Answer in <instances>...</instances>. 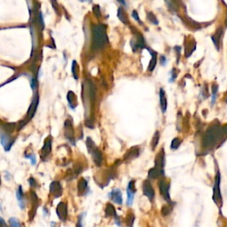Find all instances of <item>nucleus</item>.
<instances>
[{"instance_id":"nucleus-1","label":"nucleus","mask_w":227,"mask_h":227,"mask_svg":"<svg viewBox=\"0 0 227 227\" xmlns=\"http://www.w3.org/2000/svg\"><path fill=\"white\" fill-rule=\"evenodd\" d=\"M227 137V124H212L201 138V146L206 151H211L216 145H221Z\"/></svg>"},{"instance_id":"nucleus-2","label":"nucleus","mask_w":227,"mask_h":227,"mask_svg":"<svg viewBox=\"0 0 227 227\" xmlns=\"http://www.w3.org/2000/svg\"><path fill=\"white\" fill-rule=\"evenodd\" d=\"M108 43L107 31L103 25H95L93 29V49L99 51L104 48Z\"/></svg>"},{"instance_id":"nucleus-3","label":"nucleus","mask_w":227,"mask_h":227,"mask_svg":"<svg viewBox=\"0 0 227 227\" xmlns=\"http://www.w3.org/2000/svg\"><path fill=\"white\" fill-rule=\"evenodd\" d=\"M164 166H165V152L164 148H162L155 157V167L148 171V177L150 179H156L161 176H164Z\"/></svg>"},{"instance_id":"nucleus-4","label":"nucleus","mask_w":227,"mask_h":227,"mask_svg":"<svg viewBox=\"0 0 227 227\" xmlns=\"http://www.w3.org/2000/svg\"><path fill=\"white\" fill-rule=\"evenodd\" d=\"M86 146L88 153L92 155L93 162L98 167H100L102 165L104 161L102 152L99 149V147L95 145L94 141L91 138H87L86 139Z\"/></svg>"},{"instance_id":"nucleus-5","label":"nucleus","mask_w":227,"mask_h":227,"mask_svg":"<svg viewBox=\"0 0 227 227\" xmlns=\"http://www.w3.org/2000/svg\"><path fill=\"white\" fill-rule=\"evenodd\" d=\"M159 191L161 195L162 196V198L165 200L169 204H172V201L170 199V195H169V187H170V183L168 182L165 178H162L160 179L159 183Z\"/></svg>"},{"instance_id":"nucleus-6","label":"nucleus","mask_w":227,"mask_h":227,"mask_svg":"<svg viewBox=\"0 0 227 227\" xmlns=\"http://www.w3.org/2000/svg\"><path fill=\"white\" fill-rule=\"evenodd\" d=\"M220 180H221V176L220 172L217 171L216 177H215V184L213 186V195L212 199L214 202L219 206V202H222V196H221V191H220Z\"/></svg>"},{"instance_id":"nucleus-7","label":"nucleus","mask_w":227,"mask_h":227,"mask_svg":"<svg viewBox=\"0 0 227 227\" xmlns=\"http://www.w3.org/2000/svg\"><path fill=\"white\" fill-rule=\"evenodd\" d=\"M64 135L65 138L73 145H75V130L73 127V123L70 119H68L65 122L64 125Z\"/></svg>"},{"instance_id":"nucleus-8","label":"nucleus","mask_w":227,"mask_h":227,"mask_svg":"<svg viewBox=\"0 0 227 227\" xmlns=\"http://www.w3.org/2000/svg\"><path fill=\"white\" fill-rule=\"evenodd\" d=\"M2 131V132H0V142L3 145V147L5 148V150L6 152H8L14 143L15 138H12L10 133H7L4 131Z\"/></svg>"},{"instance_id":"nucleus-9","label":"nucleus","mask_w":227,"mask_h":227,"mask_svg":"<svg viewBox=\"0 0 227 227\" xmlns=\"http://www.w3.org/2000/svg\"><path fill=\"white\" fill-rule=\"evenodd\" d=\"M38 104H39V96H38L37 93H35V95L33 97V100H32V102H31L30 106V108L28 110V113H27L28 121L32 119L33 116L35 115V113L37 112V107H38Z\"/></svg>"},{"instance_id":"nucleus-10","label":"nucleus","mask_w":227,"mask_h":227,"mask_svg":"<svg viewBox=\"0 0 227 227\" xmlns=\"http://www.w3.org/2000/svg\"><path fill=\"white\" fill-rule=\"evenodd\" d=\"M184 44H185V54H186V58H189L193 54V52L195 51L196 43H195L194 38L186 37Z\"/></svg>"},{"instance_id":"nucleus-11","label":"nucleus","mask_w":227,"mask_h":227,"mask_svg":"<svg viewBox=\"0 0 227 227\" xmlns=\"http://www.w3.org/2000/svg\"><path fill=\"white\" fill-rule=\"evenodd\" d=\"M142 189H143V193H144L145 195L149 199V201H153L155 195V190H154V187L149 180H145L143 182Z\"/></svg>"},{"instance_id":"nucleus-12","label":"nucleus","mask_w":227,"mask_h":227,"mask_svg":"<svg viewBox=\"0 0 227 227\" xmlns=\"http://www.w3.org/2000/svg\"><path fill=\"white\" fill-rule=\"evenodd\" d=\"M56 213L60 220L62 222H65L68 218V205L65 202H60L56 208Z\"/></svg>"},{"instance_id":"nucleus-13","label":"nucleus","mask_w":227,"mask_h":227,"mask_svg":"<svg viewBox=\"0 0 227 227\" xmlns=\"http://www.w3.org/2000/svg\"><path fill=\"white\" fill-rule=\"evenodd\" d=\"M136 193V187H135V180H131L128 187H127V205L131 206L134 200V194Z\"/></svg>"},{"instance_id":"nucleus-14","label":"nucleus","mask_w":227,"mask_h":227,"mask_svg":"<svg viewBox=\"0 0 227 227\" xmlns=\"http://www.w3.org/2000/svg\"><path fill=\"white\" fill-rule=\"evenodd\" d=\"M52 139L51 137H48L45 141L44 144L43 145L41 149V158L43 160L46 159L47 156L51 154L52 152Z\"/></svg>"},{"instance_id":"nucleus-15","label":"nucleus","mask_w":227,"mask_h":227,"mask_svg":"<svg viewBox=\"0 0 227 227\" xmlns=\"http://www.w3.org/2000/svg\"><path fill=\"white\" fill-rule=\"evenodd\" d=\"M139 153H140L139 147H138V146H133V147L130 148V149L126 152V154H125L124 156V160L125 162H131V161H132L135 158L138 157Z\"/></svg>"},{"instance_id":"nucleus-16","label":"nucleus","mask_w":227,"mask_h":227,"mask_svg":"<svg viewBox=\"0 0 227 227\" xmlns=\"http://www.w3.org/2000/svg\"><path fill=\"white\" fill-rule=\"evenodd\" d=\"M131 45L132 47V50L136 52L138 51V49H142L145 46V43L144 38L143 37L138 33L137 36H136V39L135 40H131Z\"/></svg>"},{"instance_id":"nucleus-17","label":"nucleus","mask_w":227,"mask_h":227,"mask_svg":"<svg viewBox=\"0 0 227 227\" xmlns=\"http://www.w3.org/2000/svg\"><path fill=\"white\" fill-rule=\"evenodd\" d=\"M109 199L118 205H122L123 204V196H122V192L120 189H113L110 193H109Z\"/></svg>"},{"instance_id":"nucleus-18","label":"nucleus","mask_w":227,"mask_h":227,"mask_svg":"<svg viewBox=\"0 0 227 227\" xmlns=\"http://www.w3.org/2000/svg\"><path fill=\"white\" fill-rule=\"evenodd\" d=\"M50 193L54 198H59L62 194V186L59 181H53L50 185Z\"/></svg>"},{"instance_id":"nucleus-19","label":"nucleus","mask_w":227,"mask_h":227,"mask_svg":"<svg viewBox=\"0 0 227 227\" xmlns=\"http://www.w3.org/2000/svg\"><path fill=\"white\" fill-rule=\"evenodd\" d=\"M77 191H78V194L80 196L82 195H85L88 194L89 192V186H88V182L84 179V178H80L78 183H77Z\"/></svg>"},{"instance_id":"nucleus-20","label":"nucleus","mask_w":227,"mask_h":227,"mask_svg":"<svg viewBox=\"0 0 227 227\" xmlns=\"http://www.w3.org/2000/svg\"><path fill=\"white\" fill-rule=\"evenodd\" d=\"M24 193H23V190H22V187L21 186H18V189L16 191V198L18 200V204L21 208V209H23L25 208V200H24Z\"/></svg>"},{"instance_id":"nucleus-21","label":"nucleus","mask_w":227,"mask_h":227,"mask_svg":"<svg viewBox=\"0 0 227 227\" xmlns=\"http://www.w3.org/2000/svg\"><path fill=\"white\" fill-rule=\"evenodd\" d=\"M160 106H161V109L162 113H165L167 110V98H166V93L165 91L161 88L160 89Z\"/></svg>"},{"instance_id":"nucleus-22","label":"nucleus","mask_w":227,"mask_h":227,"mask_svg":"<svg viewBox=\"0 0 227 227\" xmlns=\"http://www.w3.org/2000/svg\"><path fill=\"white\" fill-rule=\"evenodd\" d=\"M67 100H68V106L72 108V109H75L77 106V100H76V95L75 93L69 91L68 93V95H67Z\"/></svg>"},{"instance_id":"nucleus-23","label":"nucleus","mask_w":227,"mask_h":227,"mask_svg":"<svg viewBox=\"0 0 227 227\" xmlns=\"http://www.w3.org/2000/svg\"><path fill=\"white\" fill-rule=\"evenodd\" d=\"M222 34H223V30H222V28H218L217 30L216 31V33L211 37L212 41L214 43L215 46L217 47V50H219V44H220V40H221Z\"/></svg>"},{"instance_id":"nucleus-24","label":"nucleus","mask_w":227,"mask_h":227,"mask_svg":"<svg viewBox=\"0 0 227 227\" xmlns=\"http://www.w3.org/2000/svg\"><path fill=\"white\" fill-rule=\"evenodd\" d=\"M105 214H106V217H113V218L118 217L117 214H116L114 207L111 203H107V204L106 208H105Z\"/></svg>"},{"instance_id":"nucleus-25","label":"nucleus","mask_w":227,"mask_h":227,"mask_svg":"<svg viewBox=\"0 0 227 227\" xmlns=\"http://www.w3.org/2000/svg\"><path fill=\"white\" fill-rule=\"evenodd\" d=\"M148 51L151 52V54H152V59H151V61L149 62L147 70L149 72H152V71H154L155 66H156V63H157V53L155 52H152L150 49H148Z\"/></svg>"},{"instance_id":"nucleus-26","label":"nucleus","mask_w":227,"mask_h":227,"mask_svg":"<svg viewBox=\"0 0 227 227\" xmlns=\"http://www.w3.org/2000/svg\"><path fill=\"white\" fill-rule=\"evenodd\" d=\"M117 17L119 18V20L124 22L125 24H127L129 22V19H128V16L125 12V11L122 8V7H119L118 8V11H117Z\"/></svg>"},{"instance_id":"nucleus-27","label":"nucleus","mask_w":227,"mask_h":227,"mask_svg":"<svg viewBox=\"0 0 227 227\" xmlns=\"http://www.w3.org/2000/svg\"><path fill=\"white\" fill-rule=\"evenodd\" d=\"M36 20H37V22L38 26H39V27H41V30H44V18H43V15H42V12L40 10L37 11Z\"/></svg>"},{"instance_id":"nucleus-28","label":"nucleus","mask_w":227,"mask_h":227,"mask_svg":"<svg viewBox=\"0 0 227 227\" xmlns=\"http://www.w3.org/2000/svg\"><path fill=\"white\" fill-rule=\"evenodd\" d=\"M217 92H218V85L215 83V84L212 85V100H211V106L212 107L216 103Z\"/></svg>"},{"instance_id":"nucleus-29","label":"nucleus","mask_w":227,"mask_h":227,"mask_svg":"<svg viewBox=\"0 0 227 227\" xmlns=\"http://www.w3.org/2000/svg\"><path fill=\"white\" fill-rule=\"evenodd\" d=\"M159 140H160V132L159 131H156L153 137V139H152V142H151V145H152V149L155 150V147L157 146V145L159 143Z\"/></svg>"},{"instance_id":"nucleus-30","label":"nucleus","mask_w":227,"mask_h":227,"mask_svg":"<svg viewBox=\"0 0 227 227\" xmlns=\"http://www.w3.org/2000/svg\"><path fill=\"white\" fill-rule=\"evenodd\" d=\"M181 143H182V140H181L179 138H173V140L171 141L170 148H171L172 150H176V149L180 146Z\"/></svg>"},{"instance_id":"nucleus-31","label":"nucleus","mask_w":227,"mask_h":227,"mask_svg":"<svg viewBox=\"0 0 227 227\" xmlns=\"http://www.w3.org/2000/svg\"><path fill=\"white\" fill-rule=\"evenodd\" d=\"M72 74L75 80H77L78 76H79V73H78V66H77V63L75 61H73L72 62Z\"/></svg>"},{"instance_id":"nucleus-32","label":"nucleus","mask_w":227,"mask_h":227,"mask_svg":"<svg viewBox=\"0 0 227 227\" xmlns=\"http://www.w3.org/2000/svg\"><path fill=\"white\" fill-rule=\"evenodd\" d=\"M135 217L132 213H130L126 217V225L128 227H133Z\"/></svg>"},{"instance_id":"nucleus-33","label":"nucleus","mask_w":227,"mask_h":227,"mask_svg":"<svg viewBox=\"0 0 227 227\" xmlns=\"http://www.w3.org/2000/svg\"><path fill=\"white\" fill-rule=\"evenodd\" d=\"M171 209H172V208L169 206V205H164V206H162V208L161 213H162V215L163 217H167L171 212Z\"/></svg>"},{"instance_id":"nucleus-34","label":"nucleus","mask_w":227,"mask_h":227,"mask_svg":"<svg viewBox=\"0 0 227 227\" xmlns=\"http://www.w3.org/2000/svg\"><path fill=\"white\" fill-rule=\"evenodd\" d=\"M9 225H10V227H21V224L17 218L12 217L9 219Z\"/></svg>"},{"instance_id":"nucleus-35","label":"nucleus","mask_w":227,"mask_h":227,"mask_svg":"<svg viewBox=\"0 0 227 227\" xmlns=\"http://www.w3.org/2000/svg\"><path fill=\"white\" fill-rule=\"evenodd\" d=\"M147 19L149 20V21H151L153 24H155V25H157L159 22H158V20H157V18H156V16H155V14L152 12H147Z\"/></svg>"},{"instance_id":"nucleus-36","label":"nucleus","mask_w":227,"mask_h":227,"mask_svg":"<svg viewBox=\"0 0 227 227\" xmlns=\"http://www.w3.org/2000/svg\"><path fill=\"white\" fill-rule=\"evenodd\" d=\"M30 86L33 91H36V90L37 89L38 83H37V77H32V78H31Z\"/></svg>"},{"instance_id":"nucleus-37","label":"nucleus","mask_w":227,"mask_h":227,"mask_svg":"<svg viewBox=\"0 0 227 227\" xmlns=\"http://www.w3.org/2000/svg\"><path fill=\"white\" fill-rule=\"evenodd\" d=\"M26 158H29L30 160V162L32 165H35L37 163V159H36V155L33 153H30V155H24Z\"/></svg>"},{"instance_id":"nucleus-38","label":"nucleus","mask_w":227,"mask_h":227,"mask_svg":"<svg viewBox=\"0 0 227 227\" xmlns=\"http://www.w3.org/2000/svg\"><path fill=\"white\" fill-rule=\"evenodd\" d=\"M93 10V12H94V14H95L98 18H100V6H99V5H94Z\"/></svg>"},{"instance_id":"nucleus-39","label":"nucleus","mask_w":227,"mask_h":227,"mask_svg":"<svg viewBox=\"0 0 227 227\" xmlns=\"http://www.w3.org/2000/svg\"><path fill=\"white\" fill-rule=\"evenodd\" d=\"M51 3H52V8L54 9V11H55L57 13H59V5H58L57 0H51Z\"/></svg>"},{"instance_id":"nucleus-40","label":"nucleus","mask_w":227,"mask_h":227,"mask_svg":"<svg viewBox=\"0 0 227 227\" xmlns=\"http://www.w3.org/2000/svg\"><path fill=\"white\" fill-rule=\"evenodd\" d=\"M176 76H177V73L176 71V68H173L172 71H171V77H170V79H169V82H170V83H173V82L175 81L176 78Z\"/></svg>"},{"instance_id":"nucleus-41","label":"nucleus","mask_w":227,"mask_h":227,"mask_svg":"<svg viewBox=\"0 0 227 227\" xmlns=\"http://www.w3.org/2000/svg\"><path fill=\"white\" fill-rule=\"evenodd\" d=\"M29 183H30V186L32 188H34V187H36V186H37V182H36V180H35L34 177H30Z\"/></svg>"},{"instance_id":"nucleus-42","label":"nucleus","mask_w":227,"mask_h":227,"mask_svg":"<svg viewBox=\"0 0 227 227\" xmlns=\"http://www.w3.org/2000/svg\"><path fill=\"white\" fill-rule=\"evenodd\" d=\"M76 227H83V216L80 215V217L78 218L77 224H76Z\"/></svg>"},{"instance_id":"nucleus-43","label":"nucleus","mask_w":227,"mask_h":227,"mask_svg":"<svg viewBox=\"0 0 227 227\" xmlns=\"http://www.w3.org/2000/svg\"><path fill=\"white\" fill-rule=\"evenodd\" d=\"M0 227H9L8 225L6 224V222L1 217H0Z\"/></svg>"},{"instance_id":"nucleus-44","label":"nucleus","mask_w":227,"mask_h":227,"mask_svg":"<svg viewBox=\"0 0 227 227\" xmlns=\"http://www.w3.org/2000/svg\"><path fill=\"white\" fill-rule=\"evenodd\" d=\"M132 16H133V18H134L136 21H138V22H140V19H139V17H138V14L137 11L134 10L133 12H132Z\"/></svg>"},{"instance_id":"nucleus-45","label":"nucleus","mask_w":227,"mask_h":227,"mask_svg":"<svg viewBox=\"0 0 227 227\" xmlns=\"http://www.w3.org/2000/svg\"><path fill=\"white\" fill-rule=\"evenodd\" d=\"M161 64H162V65H165L166 64V58L164 56H162V57H161Z\"/></svg>"},{"instance_id":"nucleus-46","label":"nucleus","mask_w":227,"mask_h":227,"mask_svg":"<svg viewBox=\"0 0 227 227\" xmlns=\"http://www.w3.org/2000/svg\"><path fill=\"white\" fill-rule=\"evenodd\" d=\"M117 1H118L119 3H121L122 5H126V2H125V0H117Z\"/></svg>"},{"instance_id":"nucleus-47","label":"nucleus","mask_w":227,"mask_h":227,"mask_svg":"<svg viewBox=\"0 0 227 227\" xmlns=\"http://www.w3.org/2000/svg\"><path fill=\"white\" fill-rule=\"evenodd\" d=\"M225 26L227 27V16H226V19H225Z\"/></svg>"},{"instance_id":"nucleus-48","label":"nucleus","mask_w":227,"mask_h":227,"mask_svg":"<svg viewBox=\"0 0 227 227\" xmlns=\"http://www.w3.org/2000/svg\"><path fill=\"white\" fill-rule=\"evenodd\" d=\"M225 102H226V103H227V97H226V100H225Z\"/></svg>"},{"instance_id":"nucleus-49","label":"nucleus","mask_w":227,"mask_h":227,"mask_svg":"<svg viewBox=\"0 0 227 227\" xmlns=\"http://www.w3.org/2000/svg\"><path fill=\"white\" fill-rule=\"evenodd\" d=\"M0 184H1V177H0Z\"/></svg>"},{"instance_id":"nucleus-50","label":"nucleus","mask_w":227,"mask_h":227,"mask_svg":"<svg viewBox=\"0 0 227 227\" xmlns=\"http://www.w3.org/2000/svg\"><path fill=\"white\" fill-rule=\"evenodd\" d=\"M86 1H89V0H86Z\"/></svg>"}]
</instances>
